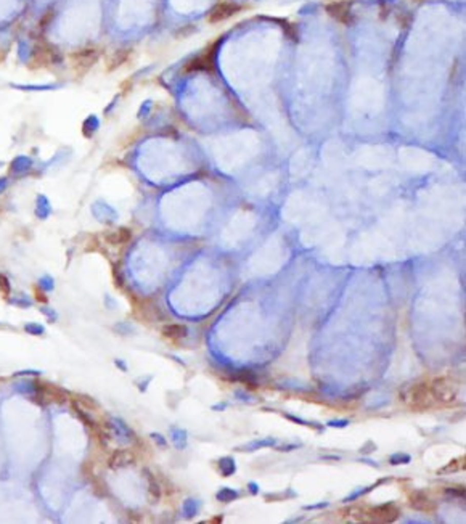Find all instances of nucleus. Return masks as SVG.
<instances>
[{
	"label": "nucleus",
	"mask_w": 466,
	"mask_h": 524,
	"mask_svg": "<svg viewBox=\"0 0 466 524\" xmlns=\"http://www.w3.org/2000/svg\"><path fill=\"white\" fill-rule=\"evenodd\" d=\"M399 515H400V511L394 503L375 507L365 511L367 521H378V522H392L399 518Z\"/></svg>",
	"instance_id": "7ed1b4c3"
},
{
	"label": "nucleus",
	"mask_w": 466,
	"mask_h": 524,
	"mask_svg": "<svg viewBox=\"0 0 466 524\" xmlns=\"http://www.w3.org/2000/svg\"><path fill=\"white\" fill-rule=\"evenodd\" d=\"M409 500H410L412 508L423 511V513H434L436 511V503L433 500H429V497L424 492H412Z\"/></svg>",
	"instance_id": "6e6552de"
},
{
	"label": "nucleus",
	"mask_w": 466,
	"mask_h": 524,
	"mask_svg": "<svg viewBox=\"0 0 466 524\" xmlns=\"http://www.w3.org/2000/svg\"><path fill=\"white\" fill-rule=\"evenodd\" d=\"M163 336L167 338V339H172V341L182 339V338L187 336V326L185 325H178V323L166 325L163 328Z\"/></svg>",
	"instance_id": "9d476101"
},
{
	"label": "nucleus",
	"mask_w": 466,
	"mask_h": 524,
	"mask_svg": "<svg viewBox=\"0 0 466 524\" xmlns=\"http://www.w3.org/2000/svg\"><path fill=\"white\" fill-rule=\"evenodd\" d=\"M433 396L429 393V384L428 383H416L409 387L407 396H405V402H409V405L413 410H423L431 407Z\"/></svg>",
	"instance_id": "f03ea898"
},
{
	"label": "nucleus",
	"mask_w": 466,
	"mask_h": 524,
	"mask_svg": "<svg viewBox=\"0 0 466 524\" xmlns=\"http://www.w3.org/2000/svg\"><path fill=\"white\" fill-rule=\"evenodd\" d=\"M0 288L4 289V293H5V295H8V293H10V285H8V280H7V277H4V275H0Z\"/></svg>",
	"instance_id": "4468645a"
},
{
	"label": "nucleus",
	"mask_w": 466,
	"mask_h": 524,
	"mask_svg": "<svg viewBox=\"0 0 466 524\" xmlns=\"http://www.w3.org/2000/svg\"><path fill=\"white\" fill-rule=\"evenodd\" d=\"M238 11H241V5H238V4H233V2H222L219 5H216L212 10H211V13L208 16L209 23L212 24H216V23H222L225 20H229L232 16H235Z\"/></svg>",
	"instance_id": "20e7f679"
},
{
	"label": "nucleus",
	"mask_w": 466,
	"mask_h": 524,
	"mask_svg": "<svg viewBox=\"0 0 466 524\" xmlns=\"http://www.w3.org/2000/svg\"><path fill=\"white\" fill-rule=\"evenodd\" d=\"M327 11L330 13V16H333L334 20L342 24H349L352 21L351 7L348 2H333L327 5Z\"/></svg>",
	"instance_id": "0eeeda50"
},
{
	"label": "nucleus",
	"mask_w": 466,
	"mask_h": 524,
	"mask_svg": "<svg viewBox=\"0 0 466 524\" xmlns=\"http://www.w3.org/2000/svg\"><path fill=\"white\" fill-rule=\"evenodd\" d=\"M130 230L127 228H119L116 231H111L110 235H106V240H108L111 245H123V243H127L130 240Z\"/></svg>",
	"instance_id": "9b49d317"
},
{
	"label": "nucleus",
	"mask_w": 466,
	"mask_h": 524,
	"mask_svg": "<svg viewBox=\"0 0 466 524\" xmlns=\"http://www.w3.org/2000/svg\"><path fill=\"white\" fill-rule=\"evenodd\" d=\"M97 60H98V52L93 50V48H86V50L73 55V66L76 69L86 71L90 66H93Z\"/></svg>",
	"instance_id": "423d86ee"
},
{
	"label": "nucleus",
	"mask_w": 466,
	"mask_h": 524,
	"mask_svg": "<svg viewBox=\"0 0 466 524\" xmlns=\"http://www.w3.org/2000/svg\"><path fill=\"white\" fill-rule=\"evenodd\" d=\"M409 460H410V457H409V455H394V457L391 458V463H392V465H396L397 461L409 463Z\"/></svg>",
	"instance_id": "2eb2a0df"
},
{
	"label": "nucleus",
	"mask_w": 466,
	"mask_h": 524,
	"mask_svg": "<svg viewBox=\"0 0 466 524\" xmlns=\"http://www.w3.org/2000/svg\"><path fill=\"white\" fill-rule=\"evenodd\" d=\"M348 421H330V426H346Z\"/></svg>",
	"instance_id": "dca6fc26"
},
{
	"label": "nucleus",
	"mask_w": 466,
	"mask_h": 524,
	"mask_svg": "<svg viewBox=\"0 0 466 524\" xmlns=\"http://www.w3.org/2000/svg\"><path fill=\"white\" fill-rule=\"evenodd\" d=\"M429 393L433 399L440 404H452L457 400L458 396V384L449 376H439L429 384Z\"/></svg>",
	"instance_id": "f257e3e1"
},
{
	"label": "nucleus",
	"mask_w": 466,
	"mask_h": 524,
	"mask_svg": "<svg viewBox=\"0 0 466 524\" xmlns=\"http://www.w3.org/2000/svg\"><path fill=\"white\" fill-rule=\"evenodd\" d=\"M37 397L42 402H56L63 404L66 400V393L53 384H37Z\"/></svg>",
	"instance_id": "39448f33"
},
{
	"label": "nucleus",
	"mask_w": 466,
	"mask_h": 524,
	"mask_svg": "<svg viewBox=\"0 0 466 524\" xmlns=\"http://www.w3.org/2000/svg\"><path fill=\"white\" fill-rule=\"evenodd\" d=\"M219 468H220L224 476H229V474H232L235 471V463H233L232 458H224L219 463Z\"/></svg>",
	"instance_id": "f8f14e48"
},
{
	"label": "nucleus",
	"mask_w": 466,
	"mask_h": 524,
	"mask_svg": "<svg viewBox=\"0 0 466 524\" xmlns=\"http://www.w3.org/2000/svg\"><path fill=\"white\" fill-rule=\"evenodd\" d=\"M235 497H236V492H232L229 489H224L220 494H217V498H220V500H224V502H229L230 498H235Z\"/></svg>",
	"instance_id": "ddd939ff"
},
{
	"label": "nucleus",
	"mask_w": 466,
	"mask_h": 524,
	"mask_svg": "<svg viewBox=\"0 0 466 524\" xmlns=\"http://www.w3.org/2000/svg\"><path fill=\"white\" fill-rule=\"evenodd\" d=\"M134 454L130 450H116V452L111 455L110 458V467L111 468H119V467H126L134 463Z\"/></svg>",
	"instance_id": "1a4fd4ad"
}]
</instances>
